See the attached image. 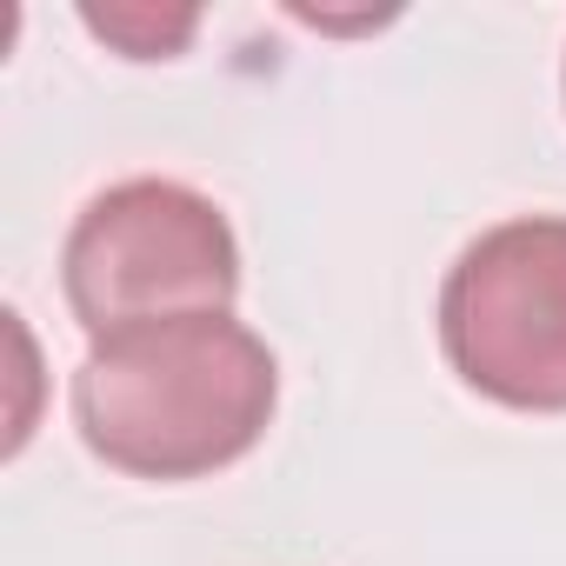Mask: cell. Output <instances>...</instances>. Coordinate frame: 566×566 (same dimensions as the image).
<instances>
[{"instance_id": "277c9868", "label": "cell", "mask_w": 566, "mask_h": 566, "mask_svg": "<svg viewBox=\"0 0 566 566\" xmlns=\"http://www.w3.org/2000/svg\"><path fill=\"white\" fill-rule=\"evenodd\" d=\"M81 21H87V34H101V41H107L114 54H127V61H174V54L193 41V28H200L193 8H154V0L81 8Z\"/></svg>"}, {"instance_id": "7a4b0ae2", "label": "cell", "mask_w": 566, "mask_h": 566, "mask_svg": "<svg viewBox=\"0 0 566 566\" xmlns=\"http://www.w3.org/2000/svg\"><path fill=\"white\" fill-rule=\"evenodd\" d=\"M61 294L87 327V340L180 314H233L240 294L233 220L187 180L160 174L114 180L67 227Z\"/></svg>"}, {"instance_id": "3957f363", "label": "cell", "mask_w": 566, "mask_h": 566, "mask_svg": "<svg viewBox=\"0 0 566 566\" xmlns=\"http://www.w3.org/2000/svg\"><path fill=\"white\" fill-rule=\"evenodd\" d=\"M440 354L506 413H566V213H520L440 280Z\"/></svg>"}, {"instance_id": "6da1fadb", "label": "cell", "mask_w": 566, "mask_h": 566, "mask_svg": "<svg viewBox=\"0 0 566 566\" xmlns=\"http://www.w3.org/2000/svg\"><path fill=\"white\" fill-rule=\"evenodd\" d=\"M280 407L273 347L233 314L120 327L74 367V427L127 480H207L260 447Z\"/></svg>"}]
</instances>
